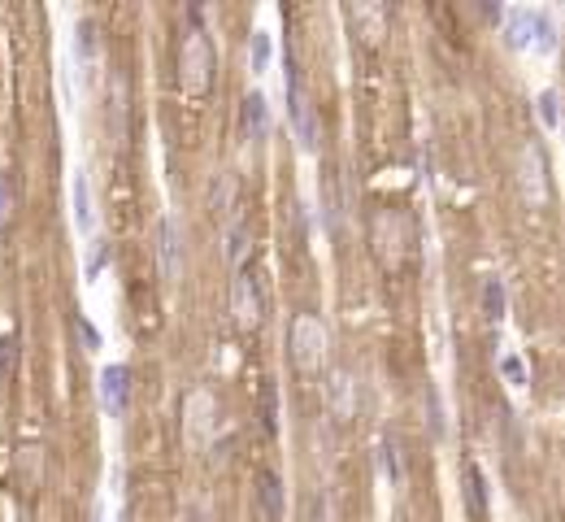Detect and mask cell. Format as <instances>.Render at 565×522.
<instances>
[{
    "instance_id": "cell-4",
    "label": "cell",
    "mask_w": 565,
    "mask_h": 522,
    "mask_svg": "<svg viewBox=\"0 0 565 522\" xmlns=\"http://www.w3.org/2000/svg\"><path fill=\"white\" fill-rule=\"evenodd\" d=\"M100 405H105L113 418L127 414V405H131V366L127 362H113L100 370Z\"/></svg>"
},
{
    "instance_id": "cell-2",
    "label": "cell",
    "mask_w": 565,
    "mask_h": 522,
    "mask_svg": "<svg viewBox=\"0 0 565 522\" xmlns=\"http://www.w3.org/2000/svg\"><path fill=\"white\" fill-rule=\"evenodd\" d=\"M287 105H292V127L300 135V144L318 148V118H313V105L305 96V83H300L296 61H287Z\"/></svg>"
},
{
    "instance_id": "cell-12",
    "label": "cell",
    "mask_w": 565,
    "mask_h": 522,
    "mask_svg": "<svg viewBox=\"0 0 565 522\" xmlns=\"http://www.w3.org/2000/svg\"><path fill=\"white\" fill-rule=\"evenodd\" d=\"M70 201H74V222H79V231H92L96 209H92V179H87V170H79L70 179Z\"/></svg>"
},
{
    "instance_id": "cell-17",
    "label": "cell",
    "mask_w": 565,
    "mask_h": 522,
    "mask_svg": "<svg viewBox=\"0 0 565 522\" xmlns=\"http://www.w3.org/2000/svg\"><path fill=\"white\" fill-rule=\"evenodd\" d=\"M209 196H213V209H218V214H226V209L235 205V170H218V179H213Z\"/></svg>"
},
{
    "instance_id": "cell-21",
    "label": "cell",
    "mask_w": 565,
    "mask_h": 522,
    "mask_svg": "<svg viewBox=\"0 0 565 522\" xmlns=\"http://www.w3.org/2000/svg\"><path fill=\"white\" fill-rule=\"evenodd\" d=\"M244 244H248V227H244V218H235L231 231H226V257L240 261L244 257Z\"/></svg>"
},
{
    "instance_id": "cell-22",
    "label": "cell",
    "mask_w": 565,
    "mask_h": 522,
    "mask_svg": "<svg viewBox=\"0 0 565 522\" xmlns=\"http://www.w3.org/2000/svg\"><path fill=\"white\" fill-rule=\"evenodd\" d=\"M470 501H474V514L487 509V479H483L479 466H470Z\"/></svg>"
},
{
    "instance_id": "cell-30",
    "label": "cell",
    "mask_w": 565,
    "mask_h": 522,
    "mask_svg": "<svg viewBox=\"0 0 565 522\" xmlns=\"http://www.w3.org/2000/svg\"><path fill=\"white\" fill-rule=\"evenodd\" d=\"M118 522H127V518H118Z\"/></svg>"
},
{
    "instance_id": "cell-25",
    "label": "cell",
    "mask_w": 565,
    "mask_h": 522,
    "mask_svg": "<svg viewBox=\"0 0 565 522\" xmlns=\"http://www.w3.org/2000/svg\"><path fill=\"white\" fill-rule=\"evenodd\" d=\"M500 370H505V379H509V383H526V370H522L518 357H505V362H500Z\"/></svg>"
},
{
    "instance_id": "cell-26",
    "label": "cell",
    "mask_w": 565,
    "mask_h": 522,
    "mask_svg": "<svg viewBox=\"0 0 565 522\" xmlns=\"http://www.w3.org/2000/svg\"><path fill=\"white\" fill-rule=\"evenodd\" d=\"M79 331H83V340H87V348H100V335H96V327L87 322L83 314H79Z\"/></svg>"
},
{
    "instance_id": "cell-19",
    "label": "cell",
    "mask_w": 565,
    "mask_h": 522,
    "mask_svg": "<svg viewBox=\"0 0 565 522\" xmlns=\"http://www.w3.org/2000/svg\"><path fill=\"white\" fill-rule=\"evenodd\" d=\"M483 314H487V318H500V314H505V283H500L496 275L483 279Z\"/></svg>"
},
{
    "instance_id": "cell-28",
    "label": "cell",
    "mask_w": 565,
    "mask_h": 522,
    "mask_svg": "<svg viewBox=\"0 0 565 522\" xmlns=\"http://www.w3.org/2000/svg\"><path fill=\"white\" fill-rule=\"evenodd\" d=\"M309 522H326V505H322V496H313V501H309Z\"/></svg>"
},
{
    "instance_id": "cell-24",
    "label": "cell",
    "mask_w": 565,
    "mask_h": 522,
    "mask_svg": "<svg viewBox=\"0 0 565 522\" xmlns=\"http://www.w3.org/2000/svg\"><path fill=\"white\" fill-rule=\"evenodd\" d=\"M105 257H109V244L105 240H92V253H87V275H96V270L105 266Z\"/></svg>"
},
{
    "instance_id": "cell-13",
    "label": "cell",
    "mask_w": 565,
    "mask_h": 522,
    "mask_svg": "<svg viewBox=\"0 0 565 522\" xmlns=\"http://www.w3.org/2000/svg\"><path fill=\"white\" fill-rule=\"evenodd\" d=\"M240 114H244V127H248L253 140H261V135L270 131V101H266V92H248Z\"/></svg>"
},
{
    "instance_id": "cell-7",
    "label": "cell",
    "mask_w": 565,
    "mask_h": 522,
    "mask_svg": "<svg viewBox=\"0 0 565 522\" xmlns=\"http://www.w3.org/2000/svg\"><path fill=\"white\" fill-rule=\"evenodd\" d=\"M231 314L244 322V327H253V322L261 318V292H257V279L253 270H240L231 283Z\"/></svg>"
},
{
    "instance_id": "cell-3",
    "label": "cell",
    "mask_w": 565,
    "mask_h": 522,
    "mask_svg": "<svg viewBox=\"0 0 565 522\" xmlns=\"http://www.w3.org/2000/svg\"><path fill=\"white\" fill-rule=\"evenodd\" d=\"M209 70H213V48H209V35L200 31V22H192V31H187L183 40V83L200 92V87L209 83Z\"/></svg>"
},
{
    "instance_id": "cell-6",
    "label": "cell",
    "mask_w": 565,
    "mask_h": 522,
    "mask_svg": "<svg viewBox=\"0 0 565 522\" xmlns=\"http://www.w3.org/2000/svg\"><path fill=\"white\" fill-rule=\"evenodd\" d=\"M518 170H522V188L531 201H544L548 196V166H544V148L539 144H522L518 153Z\"/></svg>"
},
{
    "instance_id": "cell-15",
    "label": "cell",
    "mask_w": 565,
    "mask_h": 522,
    "mask_svg": "<svg viewBox=\"0 0 565 522\" xmlns=\"http://www.w3.org/2000/svg\"><path fill=\"white\" fill-rule=\"evenodd\" d=\"M100 53V35H96V22L92 18H79L74 22V57L83 61V66H92Z\"/></svg>"
},
{
    "instance_id": "cell-14",
    "label": "cell",
    "mask_w": 565,
    "mask_h": 522,
    "mask_svg": "<svg viewBox=\"0 0 565 522\" xmlns=\"http://www.w3.org/2000/svg\"><path fill=\"white\" fill-rule=\"evenodd\" d=\"M257 483H261L257 496H261V509H266V518L279 522V518H283V479L274 475V470H261Z\"/></svg>"
},
{
    "instance_id": "cell-11",
    "label": "cell",
    "mask_w": 565,
    "mask_h": 522,
    "mask_svg": "<svg viewBox=\"0 0 565 522\" xmlns=\"http://www.w3.org/2000/svg\"><path fill=\"white\" fill-rule=\"evenodd\" d=\"M500 18H505V35H509L513 48H531V44H535V9L513 5V9H505Z\"/></svg>"
},
{
    "instance_id": "cell-18",
    "label": "cell",
    "mask_w": 565,
    "mask_h": 522,
    "mask_svg": "<svg viewBox=\"0 0 565 522\" xmlns=\"http://www.w3.org/2000/svg\"><path fill=\"white\" fill-rule=\"evenodd\" d=\"M270 53H274V44H270V31H253V40H248V66H253V74H261L270 66Z\"/></svg>"
},
{
    "instance_id": "cell-5",
    "label": "cell",
    "mask_w": 565,
    "mask_h": 522,
    "mask_svg": "<svg viewBox=\"0 0 565 522\" xmlns=\"http://www.w3.org/2000/svg\"><path fill=\"white\" fill-rule=\"evenodd\" d=\"M370 235H374V244H379V253H383V261H387V266L405 257V218H400V214H392V209H383V214H374V227H370Z\"/></svg>"
},
{
    "instance_id": "cell-20",
    "label": "cell",
    "mask_w": 565,
    "mask_h": 522,
    "mask_svg": "<svg viewBox=\"0 0 565 522\" xmlns=\"http://www.w3.org/2000/svg\"><path fill=\"white\" fill-rule=\"evenodd\" d=\"M379 466H383V479L392 483H400V475H405V470H400V453H396V440H383L379 444Z\"/></svg>"
},
{
    "instance_id": "cell-9",
    "label": "cell",
    "mask_w": 565,
    "mask_h": 522,
    "mask_svg": "<svg viewBox=\"0 0 565 522\" xmlns=\"http://www.w3.org/2000/svg\"><path fill=\"white\" fill-rule=\"evenodd\" d=\"M326 401H331V409L339 418H353L357 414V379L348 375L344 366L331 370V383H326Z\"/></svg>"
},
{
    "instance_id": "cell-10",
    "label": "cell",
    "mask_w": 565,
    "mask_h": 522,
    "mask_svg": "<svg viewBox=\"0 0 565 522\" xmlns=\"http://www.w3.org/2000/svg\"><path fill=\"white\" fill-rule=\"evenodd\" d=\"M213 414H218V405H213V396L205 388H196L187 396V431H192V440H209Z\"/></svg>"
},
{
    "instance_id": "cell-16",
    "label": "cell",
    "mask_w": 565,
    "mask_h": 522,
    "mask_svg": "<svg viewBox=\"0 0 565 522\" xmlns=\"http://www.w3.org/2000/svg\"><path fill=\"white\" fill-rule=\"evenodd\" d=\"M353 22L366 27V40H379L387 27V9L383 5H353Z\"/></svg>"
},
{
    "instance_id": "cell-1",
    "label": "cell",
    "mask_w": 565,
    "mask_h": 522,
    "mask_svg": "<svg viewBox=\"0 0 565 522\" xmlns=\"http://www.w3.org/2000/svg\"><path fill=\"white\" fill-rule=\"evenodd\" d=\"M326 353V327L313 314H296L292 322V362L300 370H318Z\"/></svg>"
},
{
    "instance_id": "cell-8",
    "label": "cell",
    "mask_w": 565,
    "mask_h": 522,
    "mask_svg": "<svg viewBox=\"0 0 565 522\" xmlns=\"http://www.w3.org/2000/svg\"><path fill=\"white\" fill-rule=\"evenodd\" d=\"M157 253H161V270L174 279L183 270V240H179V222L170 214H161L157 222Z\"/></svg>"
},
{
    "instance_id": "cell-27",
    "label": "cell",
    "mask_w": 565,
    "mask_h": 522,
    "mask_svg": "<svg viewBox=\"0 0 565 522\" xmlns=\"http://www.w3.org/2000/svg\"><path fill=\"white\" fill-rule=\"evenodd\" d=\"M14 366V340H0V370Z\"/></svg>"
},
{
    "instance_id": "cell-29",
    "label": "cell",
    "mask_w": 565,
    "mask_h": 522,
    "mask_svg": "<svg viewBox=\"0 0 565 522\" xmlns=\"http://www.w3.org/2000/svg\"><path fill=\"white\" fill-rule=\"evenodd\" d=\"M5 209H9V179L0 174V218H5Z\"/></svg>"
},
{
    "instance_id": "cell-23",
    "label": "cell",
    "mask_w": 565,
    "mask_h": 522,
    "mask_svg": "<svg viewBox=\"0 0 565 522\" xmlns=\"http://www.w3.org/2000/svg\"><path fill=\"white\" fill-rule=\"evenodd\" d=\"M539 118H544V127H557V92H539Z\"/></svg>"
}]
</instances>
